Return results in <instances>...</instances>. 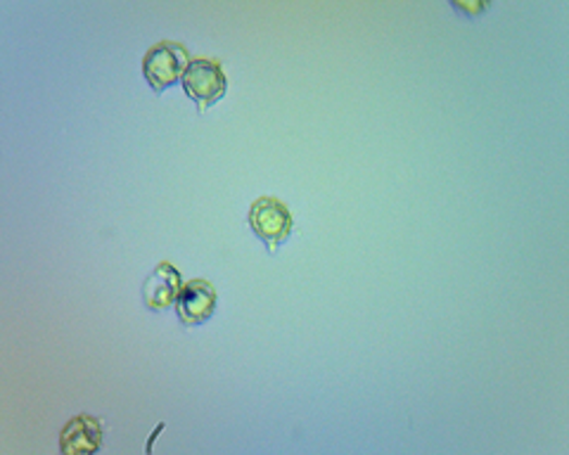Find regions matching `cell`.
<instances>
[{
	"mask_svg": "<svg viewBox=\"0 0 569 455\" xmlns=\"http://www.w3.org/2000/svg\"><path fill=\"white\" fill-rule=\"evenodd\" d=\"M60 448L64 453H96L102 448V425L92 415H76L60 434Z\"/></svg>",
	"mask_w": 569,
	"mask_h": 455,
	"instance_id": "6",
	"label": "cell"
},
{
	"mask_svg": "<svg viewBox=\"0 0 569 455\" xmlns=\"http://www.w3.org/2000/svg\"><path fill=\"white\" fill-rule=\"evenodd\" d=\"M188 48L176 41H162L152 46L143 58V74L145 82L152 86L154 93H164L169 86H174L183 78L185 70L190 64Z\"/></svg>",
	"mask_w": 569,
	"mask_h": 455,
	"instance_id": "1",
	"label": "cell"
},
{
	"mask_svg": "<svg viewBox=\"0 0 569 455\" xmlns=\"http://www.w3.org/2000/svg\"><path fill=\"white\" fill-rule=\"evenodd\" d=\"M183 292L181 273L171 263H160L152 271V275L145 280L143 285V299L145 306L152 311H166L171 306H176Z\"/></svg>",
	"mask_w": 569,
	"mask_h": 455,
	"instance_id": "5",
	"label": "cell"
},
{
	"mask_svg": "<svg viewBox=\"0 0 569 455\" xmlns=\"http://www.w3.org/2000/svg\"><path fill=\"white\" fill-rule=\"evenodd\" d=\"M183 88L197 102V110L205 112L207 107L217 104L228 90V78L217 60L197 58L188 64L183 74Z\"/></svg>",
	"mask_w": 569,
	"mask_h": 455,
	"instance_id": "3",
	"label": "cell"
},
{
	"mask_svg": "<svg viewBox=\"0 0 569 455\" xmlns=\"http://www.w3.org/2000/svg\"><path fill=\"white\" fill-rule=\"evenodd\" d=\"M249 225L257 237L267 245L271 251L287 243V237L293 235V213L275 197H261L249 209Z\"/></svg>",
	"mask_w": 569,
	"mask_h": 455,
	"instance_id": "2",
	"label": "cell"
},
{
	"mask_svg": "<svg viewBox=\"0 0 569 455\" xmlns=\"http://www.w3.org/2000/svg\"><path fill=\"white\" fill-rule=\"evenodd\" d=\"M454 8H458V10H462V12H468L470 17H478L480 12L486 10V3H456V0H454Z\"/></svg>",
	"mask_w": 569,
	"mask_h": 455,
	"instance_id": "7",
	"label": "cell"
},
{
	"mask_svg": "<svg viewBox=\"0 0 569 455\" xmlns=\"http://www.w3.org/2000/svg\"><path fill=\"white\" fill-rule=\"evenodd\" d=\"M217 311V290L207 280H190L183 285L181 297L176 302V313L183 325L195 328L202 325Z\"/></svg>",
	"mask_w": 569,
	"mask_h": 455,
	"instance_id": "4",
	"label": "cell"
}]
</instances>
